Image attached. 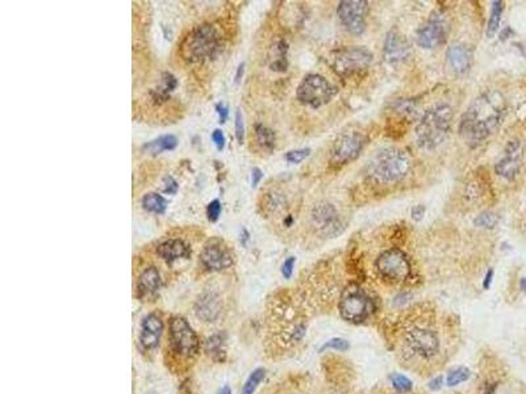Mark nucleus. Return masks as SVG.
I'll use <instances>...</instances> for the list:
<instances>
[{
    "instance_id": "f704fd0d",
    "label": "nucleus",
    "mask_w": 526,
    "mask_h": 394,
    "mask_svg": "<svg viewBox=\"0 0 526 394\" xmlns=\"http://www.w3.org/2000/svg\"><path fill=\"white\" fill-rule=\"evenodd\" d=\"M221 213V203L219 200H214L208 204L207 208V216L211 222H216Z\"/></svg>"
},
{
    "instance_id": "c85d7f7f",
    "label": "nucleus",
    "mask_w": 526,
    "mask_h": 394,
    "mask_svg": "<svg viewBox=\"0 0 526 394\" xmlns=\"http://www.w3.org/2000/svg\"><path fill=\"white\" fill-rule=\"evenodd\" d=\"M264 374H266V371L263 368H257L255 371H253L247 377V380L245 381L241 394H253L255 389L258 388V385L261 384V381L264 379Z\"/></svg>"
},
{
    "instance_id": "412c9836",
    "label": "nucleus",
    "mask_w": 526,
    "mask_h": 394,
    "mask_svg": "<svg viewBox=\"0 0 526 394\" xmlns=\"http://www.w3.org/2000/svg\"><path fill=\"white\" fill-rule=\"evenodd\" d=\"M446 56L450 68L458 74L467 72L474 62V53L465 44H453L448 48Z\"/></svg>"
},
{
    "instance_id": "a19ab883",
    "label": "nucleus",
    "mask_w": 526,
    "mask_h": 394,
    "mask_svg": "<svg viewBox=\"0 0 526 394\" xmlns=\"http://www.w3.org/2000/svg\"><path fill=\"white\" fill-rule=\"evenodd\" d=\"M262 170H261V168L254 167L253 170H252V187H257V186L259 184V182L262 180Z\"/></svg>"
},
{
    "instance_id": "f257e3e1",
    "label": "nucleus",
    "mask_w": 526,
    "mask_h": 394,
    "mask_svg": "<svg viewBox=\"0 0 526 394\" xmlns=\"http://www.w3.org/2000/svg\"><path fill=\"white\" fill-rule=\"evenodd\" d=\"M506 113V101L500 92L488 91L472 101L459 124V134L470 146L486 141L500 127Z\"/></svg>"
},
{
    "instance_id": "cd10ccee",
    "label": "nucleus",
    "mask_w": 526,
    "mask_h": 394,
    "mask_svg": "<svg viewBox=\"0 0 526 394\" xmlns=\"http://www.w3.org/2000/svg\"><path fill=\"white\" fill-rule=\"evenodd\" d=\"M255 134L259 145L267 150H274L275 144H276V137L275 133L270 128L264 127L262 124L255 125Z\"/></svg>"
},
{
    "instance_id": "4be33fe9",
    "label": "nucleus",
    "mask_w": 526,
    "mask_h": 394,
    "mask_svg": "<svg viewBox=\"0 0 526 394\" xmlns=\"http://www.w3.org/2000/svg\"><path fill=\"white\" fill-rule=\"evenodd\" d=\"M157 254L166 263L171 265L179 259H190L191 248L182 239H169L157 247Z\"/></svg>"
},
{
    "instance_id": "a878e982",
    "label": "nucleus",
    "mask_w": 526,
    "mask_h": 394,
    "mask_svg": "<svg viewBox=\"0 0 526 394\" xmlns=\"http://www.w3.org/2000/svg\"><path fill=\"white\" fill-rule=\"evenodd\" d=\"M205 352L214 360H223L225 356L224 338L220 334H214L205 342Z\"/></svg>"
},
{
    "instance_id": "1a4fd4ad",
    "label": "nucleus",
    "mask_w": 526,
    "mask_h": 394,
    "mask_svg": "<svg viewBox=\"0 0 526 394\" xmlns=\"http://www.w3.org/2000/svg\"><path fill=\"white\" fill-rule=\"evenodd\" d=\"M377 268L384 279L401 283L410 275V260L407 255L398 248H391L384 251L377 260Z\"/></svg>"
},
{
    "instance_id": "5701e85b",
    "label": "nucleus",
    "mask_w": 526,
    "mask_h": 394,
    "mask_svg": "<svg viewBox=\"0 0 526 394\" xmlns=\"http://www.w3.org/2000/svg\"><path fill=\"white\" fill-rule=\"evenodd\" d=\"M178 145V139L176 136L173 134H166V136H161V137L156 138L150 142L145 144L142 146V150L150 154V155H157V154H161L164 151H171L174 150Z\"/></svg>"
},
{
    "instance_id": "7c9ffc66",
    "label": "nucleus",
    "mask_w": 526,
    "mask_h": 394,
    "mask_svg": "<svg viewBox=\"0 0 526 394\" xmlns=\"http://www.w3.org/2000/svg\"><path fill=\"white\" fill-rule=\"evenodd\" d=\"M499 224V217L492 213V212H484L480 213L479 216L474 220V225L483 229H494Z\"/></svg>"
},
{
    "instance_id": "f3484780",
    "label": "nucleus",
    "mask_w": 526,
    "mask_h": 394,
    "mask_svg": "<svg viewBox=\"0 0 526 394\" xmlns=\"http://www.w3.org/2000/svg\"><path fill=\"white\" fill-rule=\"evenodd\" d=\"M162 333H164V321L161 315L157 313L147 314L141 324L140 345L147 351L154 350L159 345Z\"/></svg>"
},
{
    "instance_id": "e433bc0d",
    "label": "nucleus",
    "mask_w": 526,
    "mask_h": 394,
    "mask_svg": "<svg viewBox=\"0 0 526 394\" xmlns=\"http://www.w3.org/2000/svg\"><path fill=\"white\" fill-rule=\"evenodd\" d=\"M295 263H296V259L293 256H290L284 260L282 266V275L284 279H290L293 276Z\"/></svg>"
},
{
    "instance_id": "f03ea898",
    "label": "nucleus",
    "mask_w": 526,
    "mask_h": 394,
    "mask_svg": "<svg viewBox=\"0 0 526 394\" xmlns=\"http://www.w3.org/2000/svg\"><path fill=\"white\" fill-rule=\"evenodd\" d=\"M410 163L408 155L398 148H386L371 158L367 174L378 183L390 184L407 177Z\"/></svg>"
},
{
    "instance_id": "72a5a7b5",
    "label": "nucleus",
    "mask_w": 526,
    "mask_h": 394,
    "mask_svg": "<svg viewBox=\"0 0 526 394\" xmlns=\"http://www.w3.org/2000/svg\"><path fill=\"white\" fill-rule=\"evenodd\" d=\"M234 132H236V138L240 144L244 142L245 137V125H244V117H243V113L241 110L238 109L236 112V117H234Z\"/></svg>"
},
{
    "instance_id": "b1692460",
    "label": "nucleus",
    "mask_w": 526,
    "mask_h": 394,
    "mask_svg": "<svg viewBox=\"0 0 526 394\" xmlns=\"http://www.w3.org/2000/svg\"><path fill=\"white\" fill-rule=\"evenodd\" d=\"M176 86H178V80H176V77L173 74H170V72H164L162 74V80H161V87L152 91L153 99L156 101H166L167 98H169V94L171 91H174L176 89Z\"/></svg>"
},
{
    "instance_id": "2f4dec72",
    "label": "nucleus",
    "mask_w": 526,
    "mask_h": 394,
    "mask_svg": "<svg viewBox=\"0 0 526 394\" xmlns=\"http://www.w3.org/2000/svg\"><path fill=\"white\" fill-rule=\"evenodd\" d=\"M391 383H392V386H393L398 392H400V393H407V392H410V390H412V386H413L412 381H410L408 377H405V376L399 374H393L391 376Z\"/></svg>"
},
{
    "instance_id": "39448f33",
    "label": "nucleus",
    "mask_w": 526,
    "mask_h": 394,
    "mask_svg": "<svg viewBox=\"0 0 526 394\" xmlns=\"http://www.w3.org/2000/svg\"><path fill=\"white\" fill-rule=\"evenodd\" d=\"M169 348L181 360H192L200 351V341L188 321L176 315L169 324Z\"/></svg>"
},
{
    "instance_id": "393cba45",
    "label": "nucleus",
    "mask_w": 526,
    "mask_h": 394,
    "mask_svg": "<svg viewBox=\"0 0 526 394\" xmlns=\"http://www.w3.org/2000/svg\"><path fill=\"white\" fill-rule=\"evenodd\" d=\"M142 208L147 212H152L156 215H164L167 208V200L165 197L152 192L142 197Z\"/></svg>"
},
{
    "instance_id": "aec40b11",
    "label": "nucleus",
    "mask_w": 526,
    "mask_h": 394,
    "mask_svg": "<svg viewBox=\"0 0 526 394\" xmlns=\"http://www.w3.org/2000/svg\"><path fill=\"white\" fill-rule=\"evenodd\" d=\"M161 288V274L157 267H147L138 277L137 296L140 300L147 301L158 293Z\"/></svg>"
},
{
    "instance_id": "49530a36",
    "label": "nucleus",
    "mask_w": 526,
    "mask_h": 394,
    "mask_svg": "<svg viewBox=\"0 0 526 394\" xmlns=\"http://www.w3.org/2000/svg\"><path fill=\"white\" fill-rule=\"evenodd\" d=\"M217 394H232V390H231L229 386H224V388H221V389L217 392Z\"/></svg>"
},
{
    "instance_id": "473e14b6",
    "label": "nucleus",
    "mask_w": 526,
    "mask_h": 394,
    "mask_svg": "<svg viewBox=\"0 0 526 394\" xmlns=\"http://www.w3.org/2000/svg\"><path fill=\"white\" fill-rule=\"evenodd\" d=\"M311 150L310 148H300V150H293L286 154V160L290 163H300L305 158L310 157Z\"/></svg>"
},
{
    "instance_id": "423d86ee",
    "label": "nucleus",
    "mask_w": 526,
    "mask_h": 394,
    "mask_svg": "<svg viewBox=\"0 0 526 394\" xmlns=\"http://www.w3.org/2000/svg\"><path fill=\"white\" fill-rule=\"evenodd\" d=\"M336 94V87L331 86L324 77L317 74H311L302 79L300 86L296 91L298 100L312 108H320L322 106L328 104Z\"/></svg>"
},
{
    "instance_id": "6ab92c4d",
    "label": "nucleus",
    "mask_w": 526,
    "mask_h": 394,
    "mask_svg": "<svg viewBox=\"0 0 526 394\" xmlns=\"http://www.w3.org/2000/svg\"><path fill=\"white\" fill-rule=\"evenodd\" d=\"M195 314L200 321L214 324L221 314L220 297L214 292H205L197 298L195 304Z\"/></svg>"
},
{
    "instance_id": "37998d69",
    "label": "nucleus",
    "mask_w": 526,
    "mask_h": 394,
    "mask_svg": "<svg viewBox=\"0 0 526 394\" xmlns=\"http://www.w3.org/2000/svg\"><path fill=\"white\" fill-rule=\"evenodd\" d=\"M444 386V377H436V379H433L430 383H429V388L432 389V390H439L441 388Z\"/></svg>"
},
{
    "instance_id": "ddd939ff",
    "label": "nucleus",
    "mask_w": 526,
    "mask_h": 394,
    "mask_svg": "<svg viewBox=\"0 0 526 394\" xmlns=\"http://www.w3.org/2000/svg\"><path fill=\"white\" fill-rule=\"evenodd\" d=\"M405 343L410 351L417 356L429 359L439 352V338L437 333L430 329L413 327L405 336Z\"/></svg>"
},
{
    "instance_id": "dca6fc26",
    "label": "nucleus",
    "mask_w": 526,
    "mask_h": 394,
    "mask_svg": "<svg viewBox=\"0 0 526 394\" xmlns=\"http://www.w3.org/2000/svg\"><path fill=\"white\" fill-rule=\"evenodd\" d=\"M522 162V148L518 141H510L504 151V157L497 162L496 174L508 180L515 179Z\"/></svg>"
},
{
    "instance_id": "09e8293b",
    "label": "nucleus",
    "mask_w": 526,
    "mask_h": 394,
    "mask_svg": "<svg viewBox=\"0 0 526 394\" xmlns=\"http://www.w3.org/2000/svg\"><path fill=\"white\" fill-rule=\"evenodd\" d=\"M520 284H521V289H522V291H524V292H525L526 293V277H524V279L521 280V283H520Z\"/></svg>"
},
{
    "instance_id": "6e6552de",
    "label": "nucleus",
    "mask_w": 526,
    "mask_h": 394,
    "mask_svg": "<svg viewBox=\"0 0 526 394\" xmlns=\"http://www.w3.org/2000/svg\"><path fill=\"white\" fill-rule=\"evenodd\" d=\"M372 62V53L366 48H345L338 50L333 56V68L338 75L343 78H350L370 68Z\"/></svg>"
},
{
    "instance_id": "4468645a",
    "label": "nucleus",
    "mask_w": 526,
    "mask_h": 394,
    "mask_svg": "<svg viewBox=\"0 0 526 394\" xmlns=\"http://www.w3.org/2000/svg\"><path fill=\"white\" fill-rule=\"evenodd\" d=\"M365 146V138L358 132H349L337 139L333 148L331 160L334 165H348L357 159Z\"/></svg>"
},
{
    "instance_id": "c9c22d12",
    "label": "nucleus",
    "mask_w": 526,
    "mask_h": 394,
    "mask_svg": "<svg viewBox=\"0 0 526 394\" xmlns=\"http://www.w3.org/2000/svg\"><path fill=\"white\" fill-rule=\"evenodd\" d=\"M326 348H333L337 351H348L350 348V345L345 339L334 338V339H331L328 343H325L322 350H326Z\"/></svg>"
},
{
    "instance_id": "7ed1b4c3",
    "label": "nucleus",
    "mask_w": 526,
    "mask_h": 394,
    "mask_svg": "<svg viewBox=\"0 0 526 394\" xmlns=\"http://www.w3.org/2000/svg\"><path fill=\"white\" fill-rule=\"evenodd\" d=\"M451 122L453 109L446 104H439L428 109L416 128V137L420 146L428 150L439 146L448 137Z\"/></svg>"
},
{
    "instance_id": "79ce46f5",
    "label": "nucleus",
    "mask_w": 526,
    "mask_h": 394,
    "mask_svg": "<svg viewBox=\"0 0 526 394\" xmlns=\"http://www.w3.org/2000/svg\"><path fill=\"white\" fill-rule=\"evenodd\" d=\"M216 112H217V115H219V117H220V122L221 124H224L225 121H226V118H228V115H229V112H228V107L225 106V104H217L216 106Z\"/></svg>"
},
{
    "instance_id": "f8f14e48",
    "label": "nucleus",
    "mask_w": 526,
    "mask_h": 394,
    "mask_svg": "<svg viewBox=\"0 0 526 394\" xmlns=\"http://www.w3.org/2000/svg\"><path fill=\"white\" fill-rule=\"evenodd\" d=\"M312 221L314 227L325 236L334 238L343 231L340 213L331 203H319L312 210Z\"/></svg>"
},
{
    "instance_id": "a211bd4d",
    "label": "nucleus",
    "mask_w": 526,
    "mask_h": 394,
    "mask_svg": "<svg viewBox=\"0 0 526 394\" xmlns=\"http://www.w3.org/2000/svg\"><path fill=\"white\" fill-rule=\"evenodd\" d=\"M410 46L408 39L398 30H390L384 42V58L390 63H400L410 58Z\"/></svg>"
},
{
    "instance_id": "4c0bfd02",
    "label": "nucleus",
    "mask_w": 526,
    "mask_h": 394,
    "mask_svg": "<svg viewBox=\"0 0 526 394\" xmlns=\"http://www.w3.org/2000/svg\"><path fill=\"white\" fill-rule=\"evenodd\" d=\"M178 188H179V186H178V183H176V180L174 177H166L165 179H164V189H162V191H164L165 193L174 195V193H176Z\"/></svg>"
},
{
    "instance_id": "c756f323",
    "label": "nucleus",
    "mask_w": 526,
    "mask_h": 394,
    "mask_svg": "<svg viewBox=\"0 0 526 394\" xmlns=\"http://www.w3.org/2000/svg\"><path fill=\"white\" fill-rule=\"evenodd\" d=\"M470 376H471V372H470L468 368H466V367H458V368H455V369H453V371L448 372V377H446V383H448V386H455V385L462 384V383L467 381Z\"/></svg>"
},
{
    "instance_id": "58836bf2",
    "label": "nucleus",
    "mask_w": 526,
    "mask_h": 394,
    "mask_svg": "<svg viewBox=\"0 0 526 394\" xmlns=\"http://www.w3.org/2000/svg\"><path fill=\"white\" fill-rule=\"evenodd\" d=\"M212 141H214V145L219 151H221L225 148V137L223 130L220 129H214L212 132Z\"/></svg>"
},
{
    "instance_id": "ea45409f",
    "label": "nucleus",
    "mask_w": 526,
    "mask_h": 394,
    "mask_svg": "<svg viewBox=\"0 0 526 394\" xmlns=\"http://www.w3.org/2000/svg\"><path fill=\"white\" fill-rule=\"evenodd\" d=\"M425 212H427V208L424 205H416L412 209V218L419 222L425 216Z\"/></svg>"
},
{
    "instance_id": "2eb2a0df",
    "label": "nucleus",
    "mask_w": 526,
    "mask_h": 394,
    "mask_svg": "<svg viewBox=\"0 0 526 394\" xmlns=\"http://www.w3.org/2000/svg\"><path fill=\"white\" fill-rule=\"evenodd\" d=\"M200 262L208 271H223L233 265V256L223 241L212 239L203 247Z\"/></svg>"
},
{
    "instance_id": "bb28decb",
    "label": "nucleus",
    "mask_w": 526,
    "mask_h": 394,
    "mask_svg": "<svg viewBox=\"0 0 526 394\" xmlns=\"http://www.w3.org/2000/svg\"><path fill=\"white\" fill-rule=\"evenodd\" d=\"M503 11H504V1L497 0V1L492 3V10H491V16H489L487 25V36L489 39L494 37L497 33V30L500 27Z\"/></svg>"
},
{
    "instance_id": "9b49d317",
    "label": "nucleus",
    "mask_w": 526,
    "mask_h": 394,
    "mask_svg": "<svg viewBox=\"0 0 526 394\" xmlns=\"http://www.w3.org/2000/svg\"><path fill=\"white\" fill-rule=\"evenodd\" d=\"M448 21L444 15L434 12L417 33V44L424 49H434L446 41Z\"/></svg>"
},
{
    "instance_id": "a18cd8bd",
    "label": "nucleus",
    "mask_w": 526,
    "mask_h": 394,
    "mask_svg": "<svg viewBox=\"0 0 526 394\" xmlns=\"http://www.w3.org/2000/svg\"><path fill=\"white\" fill-rule=\"evenodd\" d=\"M245 63H241L237 69V74H236V83H238L241 78L244 77Z\"/></svg>"
},
{
    "instance_id": "c03bdc74",
    "label": "nucleus",
    "mask_w": 526,
    "mask_h": 394,
    "mask_svg": "<svg viewBox=\"0 0 526 394\" xmlns=\"http://www.w3.org/2000/svg\"><path fill=\"white\" fill-rule=\"evenodd\" d=\"M492 279H494V269H488L487 274L484 276V281H483V288L484 289H488L491 286Z\"/></svg>"
},
{
    "instance_id": "de8ad7c7",
    "label": "nucleus",
    "mask_w": 526,
    "mask_h": 394,
    "mask_svg": "<svg viewBox=\"0 0 526 394\" xmlns=\"http://www.w3.org/2000/svg\"><path fill=\"white\" fill-rule=\"evenodd\" d=\"M293 217L288 216L286 220H284V225H286V227H291V225H293Z\"/></svg>"
},
{
    "instance_id": "20e7f679",
    "label": "nucleus",
    "mask_w": 526,
    "mask_h": 394,
    "mask_svg": "<svg viewBox=\"0 0 526 394\" xmlns=\"http://www.w3.org/2000/svg\"><path fill=\"white\" fill-rule=\"evenodd\" d=\"M221 50V39L212 25H200L192 30L182 45V56L190 62L214 58Z\"/></svg>"
},
{
    "instance_id": "0eeeda50",
    "label": "nucleus",
    "mask_w": 526,
    "mask_h": 394,
    "mask_svg": "<svg viewBox=\"0 0 526 394\" xmlns=\"http://www.w3.org/2000/svg\"><path fill=\"white\" fill-rule=\"evenodd\" d=\"M340 314L350 324H361L371 313V300L361 286L350 284L342 292Z\"/></svg>"
},
{
    "instance_id": "9d476101",
    "label": "nucleus",
    "mask_w": 526,
    "mask_h": 394,
    "mask_svg": "<svg viewBox=\"0 0 526 394\" xmlns=\"http://www.w3.org/2000/svg\"><path fill=\"white\" fill-rule=\"evenodd\" d=\"M369 3L365 0H342L337 8L338 19L353 34H361L366 30Z\"/></svg>"
}]
</instances>
